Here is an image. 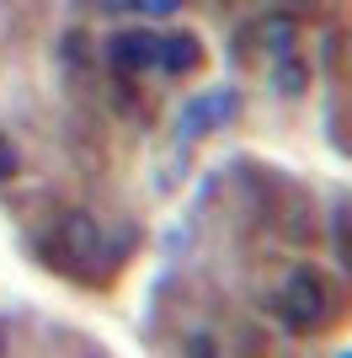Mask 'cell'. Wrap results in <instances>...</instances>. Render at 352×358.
Masks as SVG:
<instances>
[{
    "instance_id": "obj_1",
    "label": "cell",
    "mask_w": 352,
    "mask_h": 358,
    "mask_svg": "<svg viewBox=\"0 0 352 358\" xmlns=\"http://www.w3.org/2000/svg\"><path fill=\"white\" fill-rule=\"evenodd\" d=\"M278 315L288 321L293 331H315L331 321V289H325V278L315 268H288V278H283L278 289Z\"/></svg>"
},
{
    "instance_id": "obj_2",
    "label": "cell",
    "mask_w": 352,
    "mask_h": 358,
    "mask_svg": "<svg viewBox=\"0 0 352 358\" xmlns=\"http://www.w3.org/2000/svg\"><path fill=\"white\" fill-rule=\"evenodd\" d=\"M240 113V91L235 86H208V91H198L182 113H176V129L182 134H208V129H224V123Z\"/></svg>"
},
{
    "instance_id": "obj_3",
    "label": "cell",
    "mask_w": 352,
    "mask_h": 358,
    "mask_svg": "<svg viewBox=\"0 0 352 358\" xmlns=\"http://www.w3.org/2000/svg\"><path fill=\"white\" fill-rule=\"evenodd\" d=\"M198 59H203V43H198L192 32H166V38H155V70L187 75V70H198Z\"/></svg>"
},
{
    "instance_id": "obj_4",
    "label": "cell",
    "mask_w": 352,
    "mask_h": 358,
    "mask_svg": "<svg viewBox=\"0 0 352 358\" xmlns=\"http://www.w3.org/2000/svg\"><path fill=\"white\" fill-rule=\"evenodd\" d=\"M107 59H112V70H155V38L149 32H112Z\"/></svg>"
},
{
    "instance_id": "obj_5",
    "label": "cell",
    "mask_w": 352,
    "mask_h": 358,
    "mask_svg": "<svg viewBox=\"0 0 352 358\" xmlns=\"http://www.w3.org/2000/svg\"><path fill=\"white\" fill-rule=\"evenodd\" d=\"M59 236H64V246H70V257H86V262H96V257L107 252L102 246V230H96V220L91 214H64V224H59Z\"/></svg>"
},
{
    "instance_id": "obj_6",
    "label": "cell",
    "mask_w": 352,
    "mask_h": 358,
    "mask_svg": "<svg viewBox=\"0 0 352 358\" xmlns=\"http://www.w3.org/2000/svg\"><path fill=\"white\" fill-rule=\"evenodd\" d=\"M293 38H299V27H293L288 16H267V22H262V43L272 48L278 59H283V54H293Z\"/></svg>"
},
{
    "instance_id": "obj_7",
    "label": "cell",
    "mask_w": 352,
    "mask_h": 358,
    "mask_svg": "<svg viewBox=\"0 0 352 358\" xmlns=\"http://www.w3.org/2000/svg\"><path fill=\"white\" fill-rule=\"evenodd\" d=\"M272 91H278V96H299V91H305V64H299V59H278V70H272Z\"/></svg>"
},
{
    "instance_id": "obj_8",
    "label": "cell",
    "mask_w": 352,
    "mask_h": 358,
    "mask_svg": "<svg viewBox=\"0 0 352 358\" xmlns=\"http://www.w3.org/2000/svg\"><path fill=\"white\" fill-rule=\"evenodd\" d=\"M16 171H22V150H16V145H11V139L0 134V182H11V177H16Z\"/></svg>"
},
{
    "instance_id": "obj_9",
    "label": "cell",
    "mask_w": 352,
    "mask_h": 358,
    "mask_svg": "<svg viewBox=\"0 0 352 358\" xmlns=\"http://www.w3.org/2000/svg\"><path fill=\"white\" fill-rule=\"evenodd\" d=\"M129 6H133V11H145V16H155V22L182 11V0H129Z\"/></svg>"
},
{
    "instance_id": "obj_10",
    "label": "cell",
    "mask_w": 352,
    "mask_h": 358,
    "mask_svg": "<svg viewBox=\"0 0 352 358\" xmlns=\"http://www.w3.org/2000/svg\"><path fill=\"white\" fill-rule=\"evenodd\" d=\"M0 358H6V327H0Z\"/></svg>"
}]
</instances>
